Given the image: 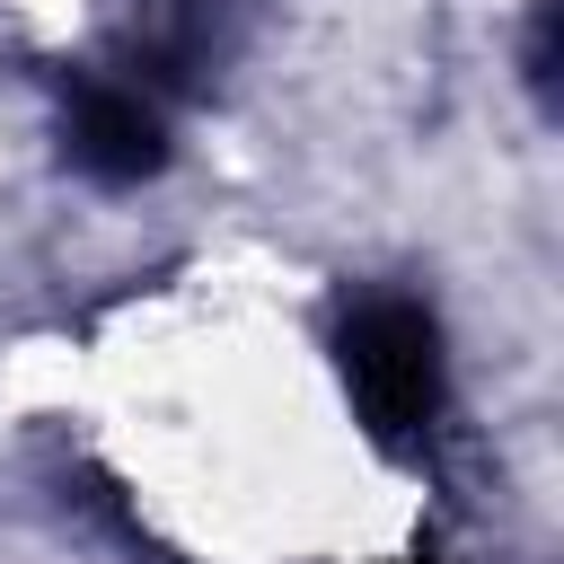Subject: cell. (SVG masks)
<instances>
[{"mask_svg": "<svg viewBox=\"0 0 564 564\" xmlns=\"http://www.w3.org/2000/svg\"><path fill=\"white\" fill-rule=\"evenodd\" d=\"M70 159L97 185H141V176L167 167V123L141 97H123V88H79V106H70Z\"/></svg>", "mask_w": 564, "mask_h": 564, "instance_id": "2", "label": "cell"}, {"mask_svg": "<svg viewBox=\"0 0 564 564\" xmlns=\"http://www.w3.org/2000/svg\"><path fill=\"white\" fill-rule=\"evenodd\" d=\"M335 361H344V388H352V414L379 449H414L441 414V326L423 300H361L335 335Z\"/></svg>", "mask_w": 564, "mask_h": 564, "instance_id": "1", "label": "cell"}]
</instances>
